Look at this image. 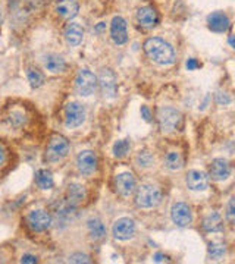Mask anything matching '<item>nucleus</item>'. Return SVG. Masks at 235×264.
<instances>
[{
    "label": "nucleus",
    "instance_id": "nucleus-30",
    "mask_svg": "<svg viewBox=\"0 0 235 264\" xmlns=\"http://www.w3.org/2000/svg\"><path fill=\"white\" fill-rule=\"evenodd\" d=\"M135 161H137V164H138V166H143V167H149V166L153 163V156H152L149 151L143 150V151H140V153L137 154Z\"/></svg>",
    "mask_w": 235,
    "mask_h": 264
},
{
    "label": "nucleus",
    "instance_id": "nucleus-22",
    "mask_svg": "<svg viewBox=\"0 0 235 264\" xmlns=\"http://www.w3.org/2000/svg\"><path fill=\"white\" fill-rule=\"evenodd\" d=\"M203 229L206 232H221L224 229V223H222V217L218 213H210L205 217L203 220Z\"/></svg>",
    "mask_w": 235,
    "mask_h": 264
},
{
    "label": "nucleus",
    "instance_id": "nucleus-34",
    "mask_svg": "<svg viewBox=\"0 0 235 264\" xmlns=\"http://www.w3.org/2000/svg\"><path fill=\"white\" fill-rule=\"evenodd\" d=\"M185 66H187V69H188V71H194V69L200 68V63H199V62H197L196 59H188V60H187V65H185Z\"/></svg>",
    "mask_w": 235,
    "mask_h": 264
},
{
    "label": "nucleus",
    "instance_id": "nucleus-11",
    "mask_svg": "<svg viewBox=\"0 0 235 264\" xmlns=\"http://www.w3.org/2000/svg\"><path fill=\"white\" fill-rule=\"evenodd\" d=\"M77 166L82 175L90 176L97 170V156L91 150L81 151L77 157Z\"/></svg>",
    "mask_w": 235,
    "mask_h": 264
},
{
    "label": "nucleus",
    "instance_id": "nucleus-21",
    "mask_svg": "<svg viewBox=\"0 0 235 264\" xmlns=\"http://www.w3.org/2000/svg\"><path fill=\"white\" fill-rule=\"evenodd\" d=\"M85 198V189L79 184H71L68 186V203L71 206H78Z\"/></svg>",
    "mask_w": 235,
    "mask_h": 264
},
{
    "label": "nucleus",
    "instance_id": "nucleus-6",
    "mask_svg": "<svg viewBox=\"0 0 235 264\" xmlns=\"http://www.w3.org/2000/svg\"><path fill=\"white\" fill-rule=\"evenodd\" d=\"M52 223V216L44 210H34L26 216V225L32 232H46Z\"/></svg>",
    "mask_w": 235,
    "mask_h": 264
},
{
    "label": "nucleus",
    "instance_id": "nucleus-35",
    "mask_svg": "<svg viewBox=\"0 0 235 264\" xmlns=\"http://www.w3.org/2000/svg\"><path fill=\"white\" fill-rule=\"evenodd\" d=\"M37 262H38L37 257H35V256H31V254H25V256H22V259H21V263L35 264Z\"/></svg>",
    "mask_w": 235,
    "mask_h": 264
},
{
    "label": "nucleus",
    "instance_id": "nucleus-16",
    "mask_svg": "<svg viewBox=\"0 0 235 264\" xmlns=\"http://www.w3.org/2000/svg\"><path fill=\"white\" fill-rule=\"evenodd\" d=\"M208 25L213 32H225L231 26V21L224 12H213L208 16Z\"/></svg>",
    "mask_w": 235,
    "mask_h": 264
},
{
    "label": "nucleus",
    "instance_id": "nucleus-10",
    "mask_svg": "<svg viewBox=\"0 0 235 264\" xmlns=\"http://www.w3.org/2000/svg\"><path fill=\"white\" fill-rule=\"evenodd\" d=\"M137 22L144 29H152L159 24V13L152 6H143L137 10Z\"/></svg>",
    "mask_w": 235,
    "mask_h": 264
},
{
    "label": "nucleus",
    "instance_id": "nucleus-14",
    "mask_svg": "<svg viewBox=\"0 0 235 264\" xmlns=\"http://www.w3.org/2000/svg\"><path fill=\"white\" fill-rule=\"evenodd\" d=\"M209 175L210 178H212L213 181H216V182H221V181L228 179V176L231 175L230 163H228L225 158H215V160L210 163Z\"/></svg>",
    "mask_w": 235,
    "mask_h": 264
},
{
    "label": "nucleus",
    "instance_id": "nucleus-8",
    "mask_svg": "<svg viewBox=\"0 0 235 264\" xmlns=\"http://www.w3.org/2000/svg\"><path fill=\"white\" fill-rule=\"evenodd\" d=\"M85 121V109L79 103H69L65 109V125L66 128H78Z\"/></svg>",
    "mask_w": 235,
    "mask_h": 264
},
{
    "label": "nucleus",
    "instance_id": "nucleus-36",
    "mask_svg": "<svg viewBox=\"0 0 235 264\" xmlns=\"http://www.w3.org/2000/svg\"><path fill=\"white\" fill-rule=\"evenodd\" d=\"M230 102H231V99H230L227 94H218V103H219V105H222V103H224V105H228Z\"/></svg>",
    "mask_w": 235,
    "mask_h": 264
},
{
    "label": "nucleus",
    "instance_id": "nucleus-28",
    "mask_svg": "<svg viewBox=\"0 0 235 264\" xmlns=\"http://www.w3.org/2000/svg\"><path fill=\"white\" fill-rule=\"evenodd\" d=\"M26 78H28V82L32 88H38L44 84V77L37 69H32V68L26 69Z\"/></svg>",
    "mask_w": 235,
    "mask_h": 264
},
{
    "label": "nucleus",
    "instance_id": "nucleus-26",
    "mask_svg": "<svg viewBox=\"0 0 235 264\" xmlns=\"http://www.w3.org/2000/svg\"><path fill=\"white\" fill-rule=\"evenodd\" d=\"M7 122L10 127L13 128H22L26 124V116L24 112H19V110H13L9 118H7Z\"/></svg>",
    "mask_w": 235,
    "mask_h": 264
},
{
    "label": "nucleus",
    "instance_id": "nucleus-2",
    "mask_svg": "<svg viewBox=\"0 0 235 264\" xmlns=\"http://www.w3.org/2000/svg\"><path fill=\"white\" fill-rule=\"evenodd\" d=\"M162 194L160 189L153 185H141L135 194V204L141 209H153L160 204Z\"/></svg>",
    "mask_w": 235,
    "mask_h": 264
},
{
    "label": "nucleus",
    "instance_id": "nucleus-38",
    "mask_svg": "<svg viewBox=\"0 0 235 264\" xmlns=\"http://www.w3.org/2000/svg\"><path fill=\"white\" fill-rule=\"evenodd\" d=\"M4 158H6V153H4V150H3V147L0 145V166L4 163Z\"/></svg>",
    "mask_w": 235,
    "mask_h": 264
},
{
    "label": "nucleus",
    "instance_id": "nucleus-39",
    "mask_svg": "<svg viewBox=\"0 0 235 264\" xmlns=\"http://www.w3.org/2000/svg\"><path fill=\"white\" fill-rule=\"evenodd\" d=\"M105 28H106V24H105V22H100L99 25L96 26V31H97V32H102V31H103Z\"/></svg>",
    "mask_w": 235,
    "mask_h": 264
},
{
    "label": "nucleus",
    "instance_id": "nucleus-37",
    "mask_svg": "<svg viewBox=\"0 0 235 264\" xmlns=\"http://www.w3.org/2000/svg\"><path fill=\"white\" fill-rule=\"evenodd\" d=\"M155 262H156V263H163V262H169V259H168L166 256L157 253V254H155Z\"/></svg>",
    "mask_w": 235,
    "mask_h": 264
},
{
    "label": "nucleus",
    "instance_id": "nucleus-29",
    "mask_svg": "<svg viewBox=\"0 0 235 264\" xmlns=\"http://www.w3.org/2000/svg\"><path fill=\"white\" fill-rule=\"evenodd\" d=\"M227 253L225 245L218 244V242H210L209 244V257L212 260H221Z\"/></svg>",
    "mask_w": 235,
    "mask_h": 264
},
{
    "label": "nucleus",
    "instance_id": "nucleus-25",
    "mask_svg": "<svg viewBox=\"0 0 235 264\" xmlns=\"http://www.w3.org/2000/svg\"><path fill=\"white\" fill-rule=\"evenodd\" d=\"M165 164L171 170H180L183 167V157L177 151H169L165 157Z\"/></svg>",
    "mask_w": 235,
    "mask_h": 264
},
{
    "label": "nucleus",
    "instance_id": "nucleus-23",
    "mask_svg": "<svg viewBox=\"0 0 235 264\" xmlns=\"http://www.w3.org/2000/svg\"><path fill=\"white\" fill-rule=\"evenodd\" d=\"M87 226H88L90 235H91V238H93L94 241H99V239H103V238H105L106 228L105 225L102 223L100 219H90Z\"/></svg>",
    "mask_w": 235,
    "mask_h": 264
},
{
    "label": "nucleus",
    "instance_id": "nucleus-1",
    "mask_svg": "<svg viewBox=\"0 0 235 264\" xmlns=\"http://www.w3.org/2000/svg\"><path fill=\"white\" fill-rule=\"evenodd\" d=\"M144 52L152 62H155L156 65H160V66H171L177 60L174 47L168 41L159 37H152L146 40Z\"/></svg>",
    "mask_w": 235,
    "mask_h": 264
},
{
    "label": "nucleus",
    "instance_id": "nucleus-7",
    "mask_svg": "<svg viewBox=\"0 0 235 264\" xmlns=\"http://www.w3.org/2000/svg\"><path fill=\"white\" fill-rule=\"evenodd\" d=\"M97 84L102 88V93L106 99H115L118 93V82H116V75L113 74L112 69L103 68L99 74Z\"/></svg>",
    "mask_w": 235,
    "mask_h": 264
},
{
    "label": "nucleus",
    "instance_id": "nucleus-24",
    "mask_svg": "<svg viewBox=\"0 0 235 264\" xmlns=\"http://www.w3.org/2000/svg\"><path fill=\"white\" fill-rule=\"evenodd\" d=\"M35 181L37 185L41 188V189H52L53 188V175L50 170L47 169H40L37 173H35Z\"/></svg>",
    "mask_w": 235,
    "mask_h": 264
},
{
    "label": "nucleus",
    "instance_id": "nucleus-33",
    "mask_svg": "<svg viewBox=\"0 0 235 264\" xmlns=\"http://www.w3.org/2000/svg\"><path fill=\"white\" fill-rule=\"evenodd\" d=\"M141 116H143V119H144L146 122H150V121H152V113H150V110H149L147 106H141Z\"/></svg>",
    "mask_w": 235,
    "mask_h": 264
},
{
    "label": "nucleus",
    "instance_id": "nucleus-15",
    "mask_svg": "<svg viewBox=\"0 0 235 264\" xmlns=\"http://www.w3.org/2000/svg\"><path fill=\"white\" fill-rule=\"evenodd\" d=\"M187 186L191 191H206L209 186V179L206 176V173L200 172V170H190L187 173Z\"/></svg>",
    "mask_w": 235,
    "mask_h": 264
},
{
    "label": "nucleus",
    "instance_id": "nucleus-20",
    "mask_svg": "<svg viewBox=\"0 0 235 264\" xmlns=\"http://www.w3.org/2000/svg\"><path fill=\"white\" fill-rule=\"evenodd\" d=\"M63 35H65V40H66V43L69 46L77 47V46L81 44V41H82L84 29H82V26L79 25V24L72 22V24H68V26L65 28V34Z\"/></svg>",
    "mask_w": 235,
    "mask_h": 264
},
{
    "label": "nucleus",
    "instance_id": "nucleus-17",
    "mask_svg": "<svg viewBox=\"0 0 235 264\" xmlns=\"http://www.w3.org/2000/svg\"><path fill=\"white\" fill-rule=\"evenodd\" d=\"M115 185H116V191H118L119 195L130 197L135 189V178L132 176V173H128V172L121 173V175L116 176Z\"/></svg>",
    "mask_w": 235,
    "mask_h": 264
},
{
    "label": "nucleus",
    "instance_id": "nucleus-4",
    "mask_svg": "<svg viewBox=\"0 0 235 264\" xmlns=\"http://www.w3.org/2000/svg\"><path fill=\"white\" fill-rule=\"evenodd\" d=\"M96 88H97V77L87 69H81L75 78V91L82 97H88L96 91Z\"/></svg>",
    "mask_w": 235,
    "mask_h": 264
},
{
    "label": "nucleus",
    "instance_id": "nucleus-31",
    "mask_svg": "<svg viewBox=\"0 0 235 264\" xmlns=\"http://www.w3.org/2000/svg\"><path fill=\"white\" fill-rule=\"evenodd\" d=\"M69 263H78V264H88L91 263L90 257L87 254H82V253H75L69 257Z\"/></svg>",
    "mask_w": 235,
    "mask_h": 264
},
{
    "label": "nucleus",
    "instance_id": "nucleus-40",
    "mask_svg": "<svg viewBox=\"0 0 235 264\" xmlns=\"http://www.w3.org/2000/svg\"><path fill=\"white\" fill-rule=\"evenodd\" d=\"M230 44H231V47H235L234 46V35H230Z\"/></svg>",
    "mask_w": 235,
    "mask_h": 264
},
{
    "label": "nucleus",
    "instance_id": "nucleus-5",
    "mask_svg": "<svg viewBox=\"0 0 235 264\" xmlns=\"http://www.w3.org/2000/svg\"><path fill=\"white\" fill-rule=\"evenodd\" d=\"M69 151V142L65 136L62 135H54L52 136L49 145H47V150H46V158L49 161H59L63 157H66Z\"/></svg>",
    "mask_w": 235,
    "mask_h": 264
},
{
    "label": "nucleus",
    "instance_id": "nucleus-32",
    "mask_svg": "<svg viewBox=\"0 0 235 264\" xmlns=\"http://www.w3.org/2000/svg\"><path fill=\"white\" fill-rule=\"evenodd\" d=\"M227 219L231 225H234L235 222V207H234V198L230 200L228 203V211H227Z\"/></svg>",
    "mask_w": 235,
    "mask_h": 264
},
{
    "label": "nucleus",
    "instance_id": "nucleus-19",
    "mask_svg": "<svg viewBox=\"0 0 235 264\" xmlns=\"http://www.w3.org/2000/svg\"><path fill=\"white\" fill-rule=\"evenodd\" d=\"M43 65H44V68H46L49 72H52V74H60V72H63L65 68H66L65 59H63L62 56L53 54V53L46 54V56L43 57Z\"/></svg>",
    "mask_w": 235,
    "mask_h": 264
},
{
    "label": "nucleus",
    "instance_id": "nucleus-27",
    "mask_svg": "<svg viewBox=\"0 0 235 264\" xmlns=\"http://www.w3.org/2000/svg\"><path fill=\"white\" fill-rule=\"evenodd\" d=\"M131 144L128 139H119L113 145V156L116 158H124L130 151Z\"/></svg>",
    "mask_w": 235,
    "mask_h": 264
},
{
    "label": "nucleus",
    "instance_id": "nucleus-3",
    "mask_svg": "<svg viewBox=\"0 0 235 264\" xmlns=\"http://www.w3.org/2000/svg\"><path fill=\"white\" fill-rule=\"evenodd\" d=\"M157 122L159 127L163 132H174L177 131L183 122V116L180 110L174 107H160L157 112Z\"/></svg>",
    "mask_w": 235,
    "mask_h": 264
},
{
    "label": "nucleus",
    "instance_id": "nucleus-12",
    "mask_svg": "<svg viewBox=\"0 0 235 264\" xmlns=\"http://www.w3.org/2000/svg\"><path fill=\"white\" fill-rule=\"evenodd\" d=\"M110 37L115 44L121 46L128 41V31H127V21L122 16H115L110 24Z\"/></svg>",
    "mask_w": 235,
    "mask_h": 264
},
{
    "label": "nucleus",
    "instance_id": "nucleus-18",
    "mask_svg": "<svg viewBox=\"0 0 235 264\" xmlns=\"http://www.w3.org/2000/svg\"><path fill=\"white\" fill-rule=\"evenodd\" d=\"M79 4L77 0H59L56 3V12L63 19H72L78 15Z\"/></svg>",
    "mask_w": 235,
    "mask_h": 264
},
{
    "label": "nucleus",
    "instance_id": "nucleus-9",
    "mask_svg": "<svg viewBox=\"0 0 235 264\" xmlns=\"http://www.w3.org/2000/svg\"><path fill=\"white\" fill-rule=\"evenodd\" d=\"M112 234H113V237L119 239V241L131 239L135 235V223H134V220L128 219V217H122V219L116 220L113 223Z\"/></svg>",
    "mask_w": 235,
    "mask_h": 264
},
{
    "label": "nucleus",
    "instance_id": "nucleus-13",
    "mask_svg": "<svg viewBox=\"0 0 235 264\" xmlns=\"http://www.w3.org/2000/svg\"><path fill=\"white\" fill-rule=\"evenodd\" d=\"M171 217H172V222L177 226H180V228H185V226H188L193 222L191 209L187 204H184V203H177V204L172 206Z\"/></svg>",
    "mask_w": 235,
    "mask_h": 264
}]
</instances>
